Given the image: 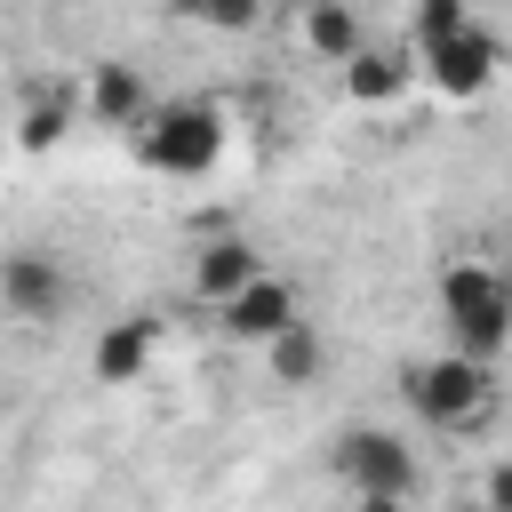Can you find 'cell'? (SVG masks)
Listing matches in <instances>:
<instances>
[{"label": "cell", "mask_w": 512, "mask_h": 512, "mask_svg": "<svg viewBox=\"0 0 512 512\" xmlns=\"http://www.w3.org/2000/svg\"><path fill=\"white\" fill-rule=\"evenodd\" d=\"M400 392H408V408L432 424V432H480L488 416H496V400H504V384H496V368H480V360H464V352H432V360H416L408 376H400Z\"/></svg>", "instance_id": "3"}, {"label": "cell", "mask_w": 512, "mask_h": 512, "mask_svg": "<svg viewBox=\"0 0 512 512\" xmlns=\"http://www.w3.org/2000/svg\"><path fill=\"white\" fill-rule=\"evenodd\" d=\"M464 24H472V8H464V0H424V8L408 16V40H400V48L416 56V48H432V40H448V32H464Z\"/></svg>", "instance_id": "15"}, {"label": "cell", "mask_w": 512, "mask_h": 512, "mask_svg": "<svg viewBox=\"0 0 512 512\" xmlns=\"http://www.w3.org/2000/svg\"><path fill=\"white\" fill-rule=\"evenodd\" d=\"M152 344H160V320H152V312L104 320L96 344H88V376H96V384H144V376H152Z\"/></svg>", "instance_id": "10"}, {"label": "cell", "mask_w": 512, "mask_h": 512, "mask_svg": "<svg viewBox=\"0 0 512 512\" xmlns=\"http://www.w3.org/2000/svg\"><path fill=\"white\" fill-rule=\"evenodd\" d=\"M504 368H512V344H504Z\"/></svg>", "instance_id": "18"}, {"label": "cell", "mask_w": 512, "mask_h": 512, "mask_svg": "<svg viewBox=\"0 0 512 512\" xmlns=\"http://www.w3.org/2000/svg\"><path fill=\"white\" fill-rule=\"evenodd\" d=\"M440 320H448L464 360H480V368L504 360V344H512V272L488 264V256L440 264Z\"/></svg>", "instance_id": "2"}, {"label": "cell", "mask_w": 512, "mask_h": 512, "mask_svg": "<svg viewBox=\"0 0 512 512\" xmlns=\"http://www.w3.org/2000/svg\"><path fill=\"white\" fill-rule=\"evenodd\" d=\"M144 112H152V88H144V72H136V64H120V56L88 64V88H80V120L136 136V128H144Z\"/></svg>", "instance_id": "9"}, {"label": "cell", "mask_w": 512, "mask_h": 512, "mask_svg": "<svg viewBox=\"0 0 512 512\" xmlns=\"http://www.w3.org/2000/svg\"><path fill=\"white\" fill-rule=\"evenodd\" d=\"M296 32H304V48H312L320 64H352V56L368 48V24H360L344 0H312V8L296 16Z\"/></svg>", "instance_id": "13"}, {"label": "cell", "mask_w": 512, "mask_h": 512, "mask_svg": "<svg viewBox=\"0 0 512 512\" xmlns=\"http://www.w3.org/2000/svg\"><path fill=\"white\" fill-rule=\"evenodd\" d=\"M416 72L432 80V96H448V104H480V96L496 88V72H504V40L472 16L464 32H448V40L416 48Z\"/></svg>", "instance_id": "4"}, {"label": "cell", "mask_w": 512, "mask_h": 512, "mask_svg": "<svg viewBox=\"0 0 512 512\" xmlns=\"http://www.w3.org/2000/svg\"><path fill=\"white\" fill-rule=\"evenodd\" d=\"M272 264H264V248L248 240V232H216V240H200L192 248V296H208L216 312L240 296V288H256Z\"/></svg>", "instance_id": "8"}, {"label": "cell", "mask_w": 512, "mask_h": 512, "mask_svg": "<svg viewBox=\"0 0 512 512\" xmlns=\"http://www.w3.org/2000/svg\"><path fill=\"white\" fill-rule=\"evenodd\" d=\"M216 320H224V336H232V344H256V352H264V344H280V336L304 320V296H296L280 272H264V280H256V288H240Z\"/></svg>", "instance_id": "7"}, {"label": "cell", "mask_w": 512, "mask_h": 512, "mask_svg": "<svg viewBox=\"0 0 512 512\" xmlns=\"http://www.w3.org/2000/svg\"><path fill=\"white\" fill-rule=\"evenodd\" d=\"M480 512H512V456H496L480 472Z\"/></svg>", "instance_id": "16"}, {"label": "cell", "mask_w": 512, "mask_h": 512, "mask_svg": "<svg viewBox=\"0 0 512 512\" xmlns=\"http://www.w3.org/2000/svg\"><path fill=\"white\" fill-rule=\"evenodd\" d=\"M264 368H272V384H320V368H328V336L312 328V320H296L280 344H264Z\"/></svg>", "instance_id": "14"}, {"label": "cell", "mask_w": 512, "mask_h": 512, "mask_svg": "<svg viewBox=\"0 0 512 512\" xmlns=\"http://www.w3.org/2000/svg\"><path fill=\"white\" fill-rule=\"evenodd\" d=\"M64 304H72L64 256H48V248H8V256H0V312H8V320L48 328V320H64Z\"/></svg>", "instance_id": "6"}, {"label": "cell", "mask_w": 512, "mask_h": 512, "mask_svg": "<svg viewBox=\"0 0 512 512\" xmlns=\"http://www.w3.org/2000/svg\"><path fill=\"white\" fill-rule=\"evenodd\" d=\"M408 80H416V56H408V48H392V40H384V48L368 40V48L344 64V96H352V104H368V112L400 104V96H408Z\"/></svg>", "instance_id": "11"}, {"label": "cell", "mask_w": 512, "mask_h": 512, "mask_svg": "<svg viewBox=\"0 0 512 512\" xmlns=\"http://www.w3.org/2000/svg\"><path fill=\"white\" fill-rule=\"evenodd\" d=\"M352 512H408V504H384V496H352Z\"/></svg>", "instance_id": "17"}, {"label": "cell", "mask_w": 512, "mask_h": 512, "mask_svg": "<svg viewBox=\"0 0 512 512\" xmlns=\"http://www.w3.org/2000/svg\"><path fill=\"white\" fill-rule=\"evenodd\" d=\"M72 120H80V88H72V80H40V88L24 96V112H16V144H24V152H56V144L72 136Z\"/></svg>", "instance_id": "12"}, {"label": "cell", "mask_w": 512, "mask_h": 512, "mask_svg": "<svg viewBox=\"0 0 512 512\" xmlns=\"http://www.w3.org/2000/svg\"><path fill=\"white\" fill-rule=\"evenodd\" d=\"M224 144H232V112L216 96H160L136 128V168H152L168 184H200V176H216Z\"/></svg>", "instance_id": "1"}, {"label": "cell", "mask_w": 512, "mask_h": 512, "mask_svg": "<svg viewBox=\"0 0 512 512\" xmlns=\"http://www.w3.org/2000/svg\"><path fill=\"white\" fill-rule=\"evenodd\" d=\"M336 480H344L352 496L408 504V496H416V448L392 440V432H376V424H352V432L336 440Z\"/></svg>", "instance_id": "5"}]
</instances>
